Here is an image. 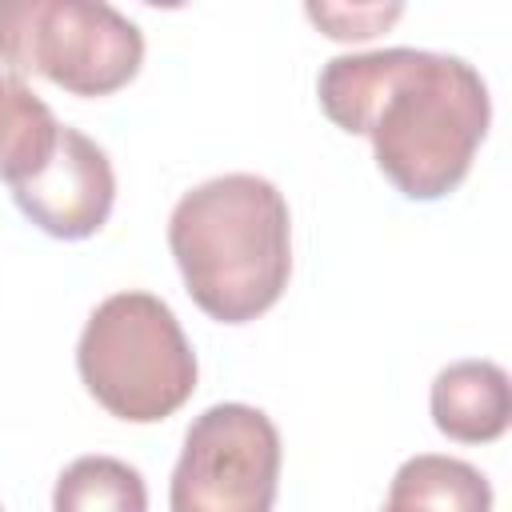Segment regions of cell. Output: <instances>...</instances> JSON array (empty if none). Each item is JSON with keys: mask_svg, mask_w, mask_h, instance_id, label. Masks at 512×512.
Instances as JSON below:
<instances>
[{"mask_svg": "<svg viewBox=\"0 0 512 512\" xmlns=\"http://www.w3.org/2000/svg\"><path fill=\"white\" fill-rule=\"evenodd\" d=\"M168 248L204 316L248 324L284 296L292 276L288 200L252 172L212 176L176 200Z\"/></svg>", "mask_w": 512, "mask_h": 512, "instance_id": "obj_2", "label": "cell"}, {"mask_svg": "<svg viewBox=\"0 0 512 512\" xmlns=\"http://www.w3.org/2000/svg\"><path fill=\"white\" fill-rule=\"evenodd\" d=\"M316 96L336 128L372 140L376 168L408 200L460 188L492 120L484 76L460 56L424 48L332 56Z\"/></svg>", "mask_w": 512, "mask_h": 512, "instance_id": "obj_1", "label": "cell"}, {"mask_svg": "<svg viewBox=\"0 0 512 512\" xmlns=\"http://www.w3.org/2000/svg\"><path fill=\"white\" fill-rule=\"evenodd\" d=\"M384 512H492V484L468 460L420 452L396 468Z\"/></svg>", "mask_w": 512, "mask_h": 512, "instance_id": "obj_8", "label": "cell"}, {"mask_svg": "<svg viewBox=\"0 0 512 512\" xmlns=\"http://www.w3.org/2000/svg\"><path fill=\"white\" fill-rule=\"evenodd\" d=\"M60 136L52 108L16 76L0 72V180L12 188L36 176Z\"/></svg>", "mask_w": 512, "mask_h": 512, "instance_id": "obj_9", "label": "cell"}, {"mask_svg": "<svg viewBox=\"0 0 512 512\" xmlns=\"http://www.w3.org/2000/svg\"><path fill=\"white\" fill-rule=\"evenodd\" d=\"M304 12H308V20H316V24L324 28V36H332V40H368V36H376L380 28H388L404 8H400V4H388V8H380V4H364V8H348V4H308Z\"/></svg>", "mask_w": 512, "mask_h": 512, "instance_id": "obj_11", "label": "cell"}, {"mask_svg": "<svg viewBox=\"0 0 512 512\" xmlns=\"http://www.w3.org/2000/svg\"><path fill=\"white\" fill-rule=\"evenodd\" d=\"M52 512H148V484L128 460L76 456L56 476Z\"/></svg>", "mask_w": 512, "mask_h": 512, "instance_id": "obj_10", "label": "cell"}, {"mask_svg": "<svg viewBox=\"0 0 512 512\" xmlns=\"http://www.w3.org/2000/svg\"><path fill=\"white\" fill-rule=\"evenodd\" d=\"M12 200L40 232L56 240H88L112 216L116 172L96 140L60 124L48 164L36 176L12 184Z\"/></svg>", "mask_w": 512, "mask_h": 512, "instance_id": "obj_6", "label": "cell"}, {"mask_svg": "<svg viewBox=\"0 0 512 512\" xmlns=\"http://www.w3.org/2000/svg\"><path fill=\"white\" fill-rule=\"evenodd\" d=\"M280 432L252 404H212L188 432L168 484L172 512H272Z\"/></svg>", "mask_w": 512, "mask_h": 512, "instance_id": "obj_5", "label": "cell"}, {"mask_svg": "<svg viewBox=\"0 0 512 512\" xmlns=\"http://www.w3.org/2000/svg\"><path fill=\"white\" fill-rule=\"evenodd\" d=\"M0 64L72 96H112L144 64V32L104 0H0Z\"/></svg>", "mask_w": 512, "mask_h": 512, "instance_id": "obj_4", "label": "cell"}, {"mask_svg": "<svg viewBox=\"0 0 512 512\" xmlns=\"http://www.w3.org/2000/svg\"><path fill=\"white\" fill-rule=\"evenodd\" d=\"M88 396L128 424L168 420L196 392V352L176 312L152 292L100 300L76 344Z\"/></svg>", "mask_w": 512, "mask_h": 512, "instance_id": "obj_3", "label": "cell"}, {"mask_svg": "<svg viewBox=\"0 0 512 512\" xmlns=\"http://www.w3.org/2000/svg\"><path fill=\"white\" fill-rule=\"evenodd\" d=\"M432 424L456 444H492L512 424L508 372L492 360H456L436 372L428 392Z\"/></svg>", "mask_w": 512, "mask_h": 512, "instance_id": "obj_7", "label": "cell"}]
</instances>
